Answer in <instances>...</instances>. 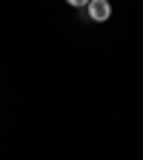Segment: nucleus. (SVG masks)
I'll return each instance as SVG.
<instances>
[{"label": "nucleus", "mask_w": 143, "mask_h": 160, "mask_svg": "<svg viewBox=\"0 0 143 160\" xmlns=\"http://www.w3.org/2000/svg\"><path fill=\"white\" fill-rule=\"evenodd\" d=\"M86 17H89V23H106L112 17V3L109 0H89L86 3Z\"/></svg>", "instance_id": "obj_1"}, {"label": "nucleus", "mask_w": 143, "mask_h": 160, "mask_svg": "<svg viewBox=\"0 0 143 160\" xmlns=\"http://www.w3.org/2000/svg\"><path fill=\"white\" fill-rule=\"evenodd\" d=\"M66 3H69V6H74V9H86L89 0H66Z\"/></svg>", "instance_id": "obj_2"}]
</instances>
